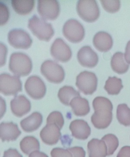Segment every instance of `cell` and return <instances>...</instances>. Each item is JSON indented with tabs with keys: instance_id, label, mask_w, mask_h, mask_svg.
<instances>
[{
	"instance_id": "cell-8",
	"label": "cell",
	"mask_w": 130,
	"mask_h": 157,
	"mask_svg": "<svg viewBox=\"0 0 130 157\" xmlns=\"http://www.w3.org/2000/svg\"><path fill=\"white\" fill-rule=\"evenodd\" d=\"M24 88L27 94L35 100L43 98L46 91L45 82L39 77L36 75L28 78L25 83Z\"/></svg>"
},
{
	"instance_id": "cell-12",
	"label": "cell",
	"mask_w": 130,
	"mask_h": 157,
	"mask_svg": "<svg viewBox=\"0 0 130 157\" xmlns=\"http://www.w3.org/2000/svg\"><path fill=\"white\" fill-rule=\"evenodd\" d=\"M77 58L81 65L87 67H95L99 61L98 55L88 46L82 47L79 49Z\"/></svg>"
},
{
	"instance_id": "cell-31",
	"label": "cell",
	"mask_w": 130,
	"mask_h": 157,
	"mask_svg": "<svg viewBox=\"0 0 130 157\" xmlns=\"http://www.w3.org/2000/svg\"><path fill=\"white\" fill-rule=\"evenodd\" d=\"M1 65L2 66L5 62V54H6V48L3 44H1Z\"/></svg>"
},
{
	"instance_id": "cell-7",
	"label": "cell",
	"mask_w": 130,
	"mask_h": 157,
	"mask_svg": "<svg viewBox=\"0 0 130 157\" xmlns=\"http://www.w3.org/2000/svg\"><path fill=\"white\" fill-rule=\"evenodd\" d=\"M76 84L84 94H91L97 89L98 79L93 72L83 71L77 76Z\"/></svg>"
},
{
	"instance_id": "cell-32",
	"label": "cell",
	"mask_w": 130,
	"mask_h": 157,
	"mask_svg": "<svg viewBox=\"0 0 130 157\" xmlns=\"http://www.w3.org/2000/svg\"><path fill=\"white\" fill-rule=\"evenodd\" d=\"M125 58L128 64H130V41L127 43L125 48Z\"/></svg>"
},
{
	"instance_id": "cell-6",
	"label": "cell",
	"mask_w": 130,
	"mask_h": 157,
	"mask_svg": "<svg viewBox=\"0 0 130 157\" xmlns=\"http://www.w3.org/2000/svg\"><path fill=\"white\" fill-rule=\"evenodd\" d=\"M22 84L18 76L3 73L0 76V90L5 95H16L22 90Z\"/></svg>"
},
{
	"instance_id": "cell-25",
	"label": "cell",
	"mask_w": 130,
	"mask_h": 157,
	"mask_svg": "<svg viewBox=\"0 0 130 157\" xmlns=\"http://www.w3.org/2000/svg\"><path fill=\"white\" fill-rule=\"evenodd\" d=\"M103 9L110 13H114L119 10L121 2L119 0H101Z\"/></svg>"
},
{
	"instance_id": "cell-11",
	"label": "cell",
	"mask_w": 130,
	"mask_h": 157,
	"mask_svg": "<svg viewBox=\"0 0 130 157\" xmlns=\"http://www.w3.org/2000/svg\"><path fill=\"white\" fill-rule=\"evenodd\" d=\"M50 53L55 59L62 62L69 60L72 55L70 47L60 38H56L51 45Z\"/></svg>"
},
{
	"instance_id": "cell-33",
	"label": "cell",
	"mask_w": 130,
	"mask_h": 157,
	"mask_svg": "<svg viewBox=\"0 0 130 157\" xmlns=\"http://www.w3.org/2000/svg\"><path fill=\"white\" fill-rule=\"evenodd\" d=\"M29 157H48L46 154L42 152L37 151L29 154Z\"/></svg>"
},
{
	"instance_id": "cell-1",
	"label": "cell",
	"mask_w": 130,
	"mask_h": 157,
	"mask_svg": "<svg viewBox=\"0 0 130 157\" xmlns=\"http://www.w3.org/2000/svg\"><path fill=\"white\" fill-rule=\"evenodd\" d=\"M9 67L16 76H26L32 70V61L26 54L22 52H14L10 56Z\"/></svg>"
},
{
	"instance_id": "cell-14",
	"label": "cell",
	"mask_w": 130,
	"mask_h": 157,
	"mask_svg": "<svg viewBox=\"0 0 130 157\" xmlns=\"http://www.w3.org/2000/svg\"><path fill=\"white\" fill-rule=\"evenodd\" d=\"M60 129L55 124H47L40 131V138L47 145H55L57 143L61 137Z\"/></svg>"
},
{
	"instance_id": "cell-9",
	"label": "cell",
	"mask_w": 130,
	"mask_h": 157,
	"mask_svg": "<svg viewBox=\"0 0 130 157\" xmlns=\"http://www.w3.org/2000/svg\"><path fill=\"white\" fill-rule=\"evenodd\" d=\"M8 41L15 48L27 49L31 46L32 39L28 33L22 29H13L8 33Z\"/></svg>"
},
{
	"instance_id": "cell-28",
	"label": "cell",
	"mask_w": 130,
	"mask_h": 157,
	"mask_svg": "<svg viewBox=\"0 0 130 157\" xmlns=\"http://www.w3.org/2000/svg\"><path fill=\"white\" fill-rule=\"evenodd\" d=\"M9 18V10L3 3H1V25L5 23Z\"/></svg>"
},
{
	"instance_id": "cell-29",
	"label": "cell",
	"mask_w": 130,
	"mask_h": 157,
	"mask_svg": "<svg viewBox=\"0 0 130 157\" xmlns=\"http://www.w3.org/2000/svg\"><path fill=\"white\" fill-rule=\"evenodd\" d=\"M69 151L73 154L74 157H84L85 153L81 148L75 147L68 149Z\"/></svg>"
},
{
	"instance_id": "cell-21",
	"label": "cell",
	"mask_w": 130,
	"mask_h": 157,
	"mask_svg": "<svg viewBox=\"0 0 130 157\" xmlns=\"http://www.w3.org/2000/svg\"><path fill=\"white\" fill-rule=\"evenodd\" d=\"M79 96V92L77 91L71 86L67 85L61 87L58 93V96L60 101L66 105H69L70 101L73 98Z\"/></svg>"
},
{
	"instance_id": "cell-3",
	"label": "cell",
	"mask_w": 130,
	"mask_h": 157,
	"mask_svg": "<svg viewBox=\"0 0 130 157\" xmlns=\"http://www.w3.org/2000/svg\"><path fill=\"white\" fill-rule=\"evenodd\" d=\"M77 11L80 17L88 22L95 21L100 15V10L95 0H79L77 2Z\"/></svg>"
},
{
	"instance_id": "cell-5",
	"label": "cell",
	"mask_w": 130,
	"mask_h": 157,
	"mask_svg": "<svg viewBox=\"0 0 130 157\" xmlns=\"http://www.w3.org/2000/svg\"><path fill=\"white\" fill-rule=\"evenodd\" d=\"M62 33L69 41L74 43L81 41L85 35L83 25L74 19H69L65 22L62 28Z\"/></svg>"
},
{
	"instance_id": "cell-4",
	"label": "cell",
	"mask_w": 130,
	"mask_h": 157,
	"mask_svg": "<svg viewBox=\"0 0 130 157\" xmlns=\"http://www.w3.org/2000/svg\"><path fill=\"white\" fill-rule=\"evenodd\" d=\"M40 71L43 75L51 82L59 83L64 80L65 71L63 67L57 62L48 59L41 66Z\"/></svg>"
},
{
	"instance_id": "cell-2",
	"label": "cell",
	"mask_w": 130,
	"mask_h": 157,
	"mask_svg": "<svg viewBox=\"0 0 130 157\" xmlns=\"http://www.w3.org/2000/svg\"><path fill=\"white\" fill-rule=\"evenodd\" d=\"M28 27L33 33L41 40L49 41L54 34L52 25L36 15L28 20Z\"/></svg>"
},
{
	"instance_id": "cell-24",
	"label": "cell",
	"mask_w": 130,
	"mask_h": 157,
	"mask_svg": "<svg viewBox=\"0 0 130 157\" xmlns=\"http://www.w3.org/2000/svg\"><path fill=\"white\" fill-rule=\"evenodd\" d=\"M122 80L117 77H110L105 82L104 89L110 94H117L122 89Z\"/></svg>"
},
{
	"instance_id": "cell-20",
	"label": "cell",
	"mask_w": 130,
	"mask_h": 157,
	"mask_svg": "<svg viewBox=\"0 0 130 157\" xmlns=\"http://www.w3.org/2000/svg\"><path fill=\"white\" fill-rule=\"evenodd\" d=\"M70 105L72 107L73 112L76 115H85L89 111L88 101L80 96L73 98L70 101Z\"/></svg>"
},
{
	"instance_id": "cell-18",
	"label": "cell",
	"mask_w": 130,
	"mask_h": 157,
	"mask_svg": "<svg viewBox=\"0 0 130 157\" xmlns=\"http://www.w3.org/2000/svg\"><path fill=\"white\" fill-rule=\"evenodd\" d=\"M70 129L72 132V136L79 139L87 138L90 132L88 126L82 120H77L71 122Z\"/></svg>"
},
{
	"instance_id": "cell-26",
	"label": "cell",
	"mask_w": 130,
	"mask_h": 157,
	"mask_svg": "<svg viewBox=\"0 0 130 157\" xmlns=\"http://www.w3.org/2000/svg\"><path fill=\"white\" fill-rule=\"evenodd\" d=\"M55 124L61 129L64 124V118L62 114L58 111L50 113L47 118V124Z\"/></svg>"
},
{
	"instance_id": "cell-19",
	"label": "cell",
	"mask_w": 130,
	"mask_h": 157,
	"mask_svg": "<svg viewBox=\"0 0 130 157\" xmlns=\"http://www.w3.org/2000/svg\"><path fill=\"white\" fill-rule=\"evenodd\" d=\"M111 66L114 72L118 74H123L128 71L129 64L125 58V55L121 52L115 53L112 57Z\"/></svg>"
},
{
	"instance_id": "cell-10",
	"label": "cell",
	"mask_w": 130,
	"mask_h": 157,
	"mask_svg": "<svg viewBox=\"0 0 130 157\" xmlns=\"http://www.w3.org/2000/svg\"><path fill=\"white\" fill-rule=\"evenodd\" d=\"M37 10L42 19L53 20L58 16L60 7L56 0H39Z\"/></svg>"
},
{
	"instance_id": "cell-22",
	"label": "cell",
	"mask_w": 130,
	"mask_h": 157,
	"mask_svg": "<svg viewBox=\"0 0 130 157\" xmlns=\"http://www.w3.org/2000/svg\"><path fill=\"white\" fill-rule=\"evenodd\" d=\"M20 148L25 154L29 155L32 152L38 151L40 145L38 140L33 136H26L21 140L20 143Z\"/></svg>"
},
{
	"instance_id": "cell-23",
	"label": "cell",
	"mask_w": 130,
	"mask_h": 157,
	"mask_svg": "<svg viewBox=\"0 0 130 157\" xmlns=\"http://www.w3.org/2000/svg\"><path fill=\"white\" fill-rule=\"evenodd\" d=\"M12 7L17 13L22 15L29 13L34 8V0H12Z\"/></svg>"
},
{
	"instance_id": "cell-13",
	"label": "cell",
	"mask_w": 130,
	"mask_h": 157,
	"mask_svg": "<svg viewBox=\"0 0 130 157\" xmlns=\"http://www.w3.org/2000/svg\"><path fill=\"white\" fill-rule=\"evenodd\" d=\"M12 113L17 117H22L31 110V103L23 95H16L11 101Z\"/></svg>"
},
{
	"instance_id": "cell-30",
	"label": "cell",
	"mask_w": 130,
	"mask_h": 157,
	"mask_svg": "<svg viewBox=\"0 0 130 157\" xmlns=\"http://www.w3.org/2000/svg\"><path fill=\"white\" fill-rule=\"evenodd\" d=\"M3 157H23V156L16 149L10 148L5 151Z\"/></svg>"
},
{
	"instance_id": "cell-15",
	"label": "cell",
	"mask_w": 130,
	"mask_h": 157,
	"mask_svg": "<svg viewBox=\"0 0 130 157\" xmlns=\"http://www.w3.org/2000/svg\"><path fill=\"white\" fill-rule=\"evenodd\" d=\"M1 138L2 141H14L21 135V132L16 124L2 123L1 124Z\"/></svg>"
},
{
	"instance_id": "cell-27",
	"label": "cell",
	"mask_w": 130,
	"mask_h": 157,
	"mask_svg": "<svg viewBox=\"0 0 130 157\" xmlns=\"http://www.w3.org/2000/svg\"><path fill=\"white\" fill-rule=\"evenodd\" d=\"M50 154L52 157H72L69 150L61 148H55L51 151Z\"/></svg>"
},
{
	"instance_id": "cell-17",
	"label": "cell",
	"mask_w": 130,
	"mask_h": 157,
	"mask_svg": "<svg viewBox=\"0 0 130 157\" xmlns=\"http://www.w3.org/2000/svg\"><path fill=\"white\" fill-rule=\"evenodd\" d=\"M43 117L40 113L35 112L31 115L23 119L20 122L21 127L24 131L32 132L35 131L42 124Z\"/></svg>"
},
{
	"instance_id": "cell-16",
	"label": "cell",
	"mask_w": 130,
	"mask_h": 157,
	"mask_svg": "<svg viewBox=\"0 0 130 157\" xmlns=\"http://www.w3.org/2000/svg\"><path fill=\"white\" fill-rule=\"evenodd\" d=\"M93 44L95 47L101 52H107L113 46V39L108 33L99 32L94 35Z\"/></svg>"
}]
</instances>
